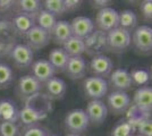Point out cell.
Returning <instances> with one entry per match:
<instances>
[{"mask_svg": "<svg viewBox=\"0 0 152 136\" xmlns=\"http://www.w3.org/2000/svg\"><path fill=\"white\" fill-rule=\"evenodd\" d=\"M132 35L131 33L117 27L107 33V50L113 53H121L131 45Z\"/></svg>", "mask_w": 152, "mask_h": 136, "instance_id": "cell-1", "label": "cell"}, {"mask_svg": "<svg viewBox=\"0 0 152 136\" xmlns=\"http://www.w3.org/2000/svg\"><path fill=\"white\" fill-rule=\"evenodd\" d=\"M65 128L69 132V134H82L88 129L90 125L89 118L83 109L70 110L65 117Z\"/></svg>", "mask_w": 152, "mask_h": 136, "instance_id": "cell-2", "label": "cell"}, {"mask_svg": "<svg viewBox=\"0 0 152 136\" xmlns=\"http://www.w3.org/2000/svg\"><path fill=\"white\" fill-rule=\"evenodd\" d=\"M41 89H42V84L39 81H37L32 75H25L18 79L15 91L17 97L22 101L26 102L31 97L39 94Z\"/></svg>", "mask_w": 152, "mask_h": 136, "instance_id": "cell-3", "label": "cell"}, {"mask_svg": "<svg viewBox=\"0 0 152 136\" xmlns=\"http://www.w3.org/2000/svg\"><path fill=\"white\" fill-rule=\"evenodd\" d=\"M84 93L91 100H101L108 93V83L104 78L91 76L83 81Z\"/></svg>", "mask_w": 152, "mask_h": 136, "instance_id": "cell-4", "label": "cell"}, {"mask_svg": "<svg viewBox=\"0 0 152 136\" xmlns=\"http://www.w3.org/2000/svg\"><path fill=\"white\" fill-rule=\"evenodd\" d=\"M9 57L14 61V65L19 69H26L31 67L34 59V53L25 43H17L9 51Z\"/></svg>", "mask_w": 152, "mask_h": 136, "instance_id": "cell-5", "label": "cell"}, {"mask_svg": "<svg viewBox=\"0 0 152 136\" xmlns=\"http://www.w3.org/2000/svg\"><path fill=\"white\" fill-rule=\"evenodd\" d=\"M118 12L113 7H106L98 10L95 17V24L98 26V30L108 33L109 31L118 27Z\"/></svg>", "mask_w": 152, "mask_h": 136, "instance_id": "cell-6", "label": "cell"}, {"mask_svg": "<svg viewBox=\"0 0 152 136\" xmlns=\"http://www.w3.org/2000/svg\"><path fill=\"white\" fill-rule=\"evenodd\" d=\"M132 42L142 53H150L152 50V28L149 25L137 26L133 31Z\"/></svg>", "mask_w": 152, "mask_h": 136, "instance_id": "cell-7", "label": "cell"}, {"mask_svg": "<svg viewBox=\"0 0 152 136\" xmlns=\"http://www.w3.org/2000/svg\"><path fill=\"white\" fill-rule=\"evenodd\" d=\"M85 52L89 56H99L107 50V33L100 30H94L86 39L84 40Z\"/></svg>", "mask_w": 152, "mask_h": 136, "instance_id": "cell-8", "label": "cell"}, {"mask_svg": "<svg viewBox=\"0 0 152 136\" xmlns=\"http://www.w3.org/2000/svg\"><path fill=\"white\" fill-rule=\"evenodd\" d=\"M24 39H25V44L32 51H38V50L45 48L50 43L51 36L50 33H48L47 31L35 25L26 33Z\"/></svg>", "mask_w": 152, "mask_h": 136, "instance_id": "cell-9", "label": "cell"}, {"mask_svg": "<svg viewBox=\"0 0 152 136\" xmlns=\"http://www.w3.org/2000/svg\"><path fill=\"white\" fill-rule=\"evenodd\" d=\"M109 110L114 115H123L131 107V97L127 92L123 91H113L107 99Z\"/></svg>", "mask_w": 152, "mask_h": 136, "instance_id": "cell-10", "label": "cell"}, {"mask_svg": "<svg viewBox=\"0 0 152 136\" xmlns=\"http://www.w3.org/2000/svg\"><path fill=\"white\" fill-rule=\"evenodd\" d=\"M85 113L89 118V121L93 125H101L108 116L107 104L101 100H91L86 105Z\"/></svg>", "mask_w": 152, "mask_h": 136, "instance_id": "cell-11", "label": "cell"}, {"mask_svg": "<svg viewBox=\"0 0 152 136\" xmlns=\"http://www.w3.org/2000/svg\"><path fill=\"white\" fill-rule=\"evenodd\" d=\"M90 69L92 71L93 76L106 79V77H109V75L114 69V64H113V60L108 56L99 55V56H94L91 59Z\"/></svg>", "mask_w": 152, "mask_h": 136, "instance_id": "cell-12", "label": "cell"}, {"mask_svg": "<svg viewBox=\"0 0 152 136\" xmlns=\"http://www.w3.org/2000/svg\"><path fill=\"white\" fill-rule=\"evenodd\" d=\"M134 107L142 113L150 115L152 109V89L150 86L139 87L134 93Z\"/></svg>", "mask_w": 152, "mask_h": 136, "instance_id": "cell-13", "label": "cell"}, {"mask_svg": "<svg viewBox=\"0 0 152 136\" xmlns=\"http://www.w3.org/2000/svg\"><path fill=\"white\" fill-rule=\"evenodd\" d=\"M47 116H48V113L45 111L40 110L31 104H25L23 107V109L19 110L18 120H20L26 127H31V126L38 125L41 120L45 119Z\"/></svg>", "mask_w": 152, "mask_h": 136, "instance_id": "cell-14", "label": "cell"}, {"mask_svg": "<svg viewBox=\"0 0 152 136\" xmlns=\"http://www.w3.org/2000/svg\"><path fill=\"white\" fill-rule=\"evenodd\" d=\"M70 27H72L73 36L85 40L94 31V23L90 17L77 16L70 22Z\"/></svg>", "mask_w": 152, "mask_h": 136, "instance_id": "cell-15", "label": "cell"}, {"mask_svg": "<svg viewBox=\"0 0 152 136\" xmlns=\"http://www.w3.org/2000/svg\"><path fill=\"white\" fill-rule=\"evenodd\" d=\"M32 76L39 81L41 84H45L49 79L55 77V71L50 65V63L45 59H40L37 61H33L31 65Z\"/></svg>", "mask_w": 152, "mask_h": 136, "instance_id": "cell-16", "label": "cell"}, {"mask_svg": "<svg viewBox=\"0 0 152 136\" xmlns=\"http://www.w3.org/2000/svg\"><path fill=\"white\" fill-rule=\"evenodd\" d=\"M109 84L113 86V89H115V91L126 92L133 85L129 71L123 68L113 71L111 74L109 75Z\"/></svg>", "mask_w": 152, "mask_h": 136, "instance_id": "cell-17", "label": "cell"}, {"mask_svg": "<svg viewBox=\"0 0 152 136\" xmlns=\"http://www.w3.org/2000/svg\"><path fill=\"white\" fill-rule=\"evenodd\" d=\"M88 71V64L86 60L81 57H70L66 69H65V74L73 81L76 79H81L86 75Z\"/></svg>", "mask_w": 152, "mask_h": 136, "instance_id": "cell-18", "label": "cell"}, {"mask_svg": "<svg viewBox=\"0 0 152 136\" xmlns=\"http://www.w3.org/2000/svg\"><path fill=\"white\" fill-rule=\"evenodd\" d=\"M51 41H53L56 44L61 45L73 36L72 33V27H70V22L67 20H57L56 25L53 26L52 31L50 32Z\"/></svg>", "mask_w": 152, "mask_h": 136, "instance_id": "cell-19", "label": "cell"}, {"mask_svg": "<svg viewBox=\"0 0 152 136\" xmlns=\"http://www.w3.org/2000/svg\"><path fill=\"white\" fill-rule=\"evenodd\" d=\"M45 85V95L50 101L63 99L67 90V85L65 83V81L59 77H52Z\"/></svg>", "mask_w": 152, "mask_h": 136, "instance_id": "cell-20", "label": "cell"}, {"mask_svg": "<svg viewBox=\"0 0 152 136\" xmlns=\"http://www.w3.org/2000/svg\"><path fill=\"white\" fill-rule=\"evenodd\" d=\"M19 109L16 103L10 99L0 100V119L1 121L16 124L18 121Z\"/></svg>", "mask_w": 152, "mask_h": 136, "instance_id": "cell-21", "label": "cell"}, {"mask_svg": "<svg viewBox=\"0 0 152 136\" xmlns=\"http://www.w3.org/2000/svg\"><path fill=\"white\" fill-rule=\"evenodd\" d=\"M10 23L15 33L24 38L26 33L35 26V18L25 14H16Z\"/></svg>", "mask_w": 152, "mask_h": 136, "instance_id": "cell-22", "label": "cell"}, {"mask_svg": "<svg viewBox=\"0 0 152 136\" xmlns=\"http://www.w3.org/2000/svg\"><path fill=\"white\" fill-rule=\"evenodd\" d=\"M69 60V57L67 56V53L64 51L63 48H55L49 52V59L48 61L52 66L53 71L56 74H61L65 73L67 63Z\"/></svg>", "mask_w": 152, "mask_h": 136, "instance_id": "cell-23", "label": "cell"}, {"mask_svg": "<svg viewBox=\"0 0 152 136\" xmlns=\"http://www.w3.org/2000/svg\"><path fill=\"white\" fill-rule=\"evenodd\" d=\"M16 14H25L32 17H37L38 13L42 9V2L39 0H19L15 1Z\"/></svg>", "mask_w": 152, "mask_h": 136, "instance_id": "cell-24", "label": "cell"}, {"mask_svg": "<svg viewBox=\"0 0 152 136\" xmlns=\"http://www.w3.org/2000/svg\"><path fill=\"white\" fill-rule=\"evenodd\" d=\"M63 50L68 57H81L83 53L85 52V44L84 40L78 39L76 36H70L63 44Z\"/></svg>", "mask_w": 152, "mask_h": 136, "instance_id": "cell-25", "label": "cell"}, {"mask_svg": "<svg viewBox=\"0 0 152 136\" xmlns=\"http://www.w3.org/2000/svg\"><path fill=\"white\" fill-rule=\"evenodd\" d=\"M119 22H118V27L124 28L131 33L137 27V16L131 9H125L118 13Z\"/></svg>", "mask_w": 152, "mask_h": 136, "instance_id": "cell-26", "label": "cell"}, {"mask_svg": "<svg viewBox=\"0 0 152 136\" xmlns=\"http://www.w3.org/2000/svg\"><path fill=\"white\" fill-rule=\"evenodd\" d=\"M57 23V17L53 16L52 14L47 12L45 9H41L38 13L37 17H35V25L39 26L40 28L45 30L48 33H50L53 28V26Z\"/></svg>", "mask_w": 152, "mask_h": 136, "instance_id": "cell-27", "label": "cell"}, {"mask_svg": "<svg viewBox=\"0 0 152 136\" xmlns=\"http://www.w3.org/2000/svg\"><path fill=\"white\" fill-rule=\"evenodd\" d=\"M16 36L10 22H0V43L8 47H14L13 41Z\"/></svg>", "mask_w": 152, "mask_h": 136, "instance_id": "cell-28", "label": "cell"}, {"mask_svg": "<svg viewBox=\"0 0 152 136\" xmlns=\"http://www.w3.org/2000/svg\"><path fill=\"white\" fill-rule=\"evenodd\" d=\"M42 6L45 7L43 9H45L47 12H49L56 17L61 16V15L66 13L65 12L64 0H45V1H43Z\"/></svg>", "mask_w": 152, "mask_h": 136, "instance_id": "cell-29", "label": "cell"}, {"mask_svg": "<svg viewBox=\"0 0 152 136\" xmlns=\"http://www.w3.org/2000/svg\"><path fill=\"white\" fill-rule=\"evenodd\" d=\"M14 81L13 69L6 64L0 63V89H8Z\"/></svg>", "mask_w": 152, "mask_h": 136, "instance_id": "cell-30", "label": "cell"}, {"mask_svg": "<svg viewBox=\"0 0 152 136\" xmlns=\"http://www.w3.org/2000/svg\"><path fill=\"white\" fill-rule=\"evenodd\" d=\"M135 132H137V135L141 136H152V121L150 117L140 118L135 125Z\"/></svg>", "mask_w": 152, "mask_h": 136, "instance_id": "cell-31", "label": "cell"}, {"mask_svg": "<svg viewBox=\"0 0 152 136\" xmlns=\"http://www.w3.org/2000/svg\"><path fill=\"white\" fill-rule=\"evenodd\" d=\"M129 75L132 78V83L135 85H139L141 87L143 85H146L148 82L150 81V75L144 69H134L129 73Z\"/></svg>", "mask_w": 152, "mask_h": 136, "instance_id": "cell-32", "label": "cell"}, {"mask_svg": "<svg viewBox=\"0 0 152 136\" xmlns=\"http://www.w3.org/2000/svg\"><path fill=\"white\" fill-rule=\"evenodd\" d=\"M111 136H134V130L127 120H121L111 130Z\"/></svg>", "mask_w": 152, "mask_h": 136, "instance_id": "cell-33", "label": "cell"}, {"mask_svg": "<svg viewBox=\"0 0 152 136\" xmlns=\"http://www.w3.org/2000/svg\"><path fill=\"white\" fill-rule=\"evenodd\" d=\"M20 132L17 124L1 121L0 123V136H19Z\"/></svg>", "mask_w": 152, "mask_h": 136, "instance_id": "cell-34", "label": "cell"}, {"mask_svg": "<svg viewBox=\"0 0 152 136\" xmlns=\"http://www.w3.org/2000/svg\"><path fill=\"white\" fill-rule=\"evenodd\" d=\"M49 134V132L45 129L42 126H31V127H25V129L23 130L22 136H47Z\"/></svg>", "mask_w": 152, "mask_h": 136, "instance_id": "cell-35", "label": "cell"}, {"mask_svg": "<svg viewBox=\"0 0 152 136\" xmlns=\"http://www.w3.org/2000/svg\"><path fill=\"white\" fill-rule=\"evenodd\" d=\"M140 10L143 15V17L148 20H151L152 18V1L151 0H144L141 2Z\"/></svg>", "mask_w": 152, "mask_h": 136, "instance_id": "cell-36", "label": "cell"}, {"mask_svg": "<svg viewBox=\"0 0 152 136\" xmlns=\"http://www.w3.org/2000/svg\"><path fill=\"white\" fill-rule=\"evenodd\" d=\"M82 1H77V0H64V5H65V12L70 13V12H75L81 7Z\"/></svg>", "mask_w": 152, "mask_h": 136, "instance_id": "cell-37", "label": "cell"}, {"mask_svg": "<svg viewBox=\"0 0 152 136\" xmlns=\"http://www.w3.org/2000/svg\"><path fill=\"white\" fill-rule=\"evenodd\" d=\"M14 6H15V1H12V0H0V12L1 13L10 10L12 8H14Z\"/></svg>", "mask_w": 152, "mask_h": 136, "instance_id": "cell-38", "label": "cell"}, {"mask_svg": "<svg viewBox=\"0 0 152 136\" xmlns=\"http://www.w3.org/2000/svg\"><path fill=\"white\" fill-rule=\"evenodd\" d=\"M109 4H111L110 1H104V0H102V1H99V0H96V1H93V5L92 6L94 7V8H106V7H109L108 5Z\"/></svg>", "mask_w": 152, "mask_h": 136, "instance_id": "cell-39", "label": "cell"}, {"mask_svg": "<svg viewBox=\"0 0 152 136\" xmlns=\"http://www.w3.org/2000/svg\"><path fill=\"white\" fill-rule=\"evenodd\" d=\"M65 136H81V135H77V134H69V133H68L67 135H65Z\"/></svg>", "mask_w": 152, "mask_h": 136, "instance_id": "cell-40", "label": "cell"}, {"mask_svg": "<svg viewBox=\"0 0 152 136\" xmlns=\"http://www.w3.org/2000/svg\"><path fill=\"white\" fill-rule=\"evenodd\" d=\"M47 136H57V135H55V134H50V133H49V134H48Z\"/></svg>", "mask_w": 152, "mask_h": 136, "instance_id": "cell-41", "label": "cell"}, {"mask_svg": "<svg viewBox=\"0 0 152 136\" xmlns=\"http://www.w3.org/2000/svg\"><path fill=\"white\" fill-rule=\"evenodd\" d=\"M134 136H141V135H134Z\"/></svg>", "mask_w": 152, "mask_h": 136, "instance_id": "cell-42", "label": "cell"}, {"mask_svg": "<svg viewBox=\"0 0 152 136\" xmlns=\"http://www.w3.org/2000/svg\"><path fill=\"white\" fill-rule=\"evenodd\" d=\"M0 123H1V119H0Z\"/></svg>", "mask_w": 152, "mask_h": 136, "instance_id": "cell-43", "label": "cell"}]
</instances>
